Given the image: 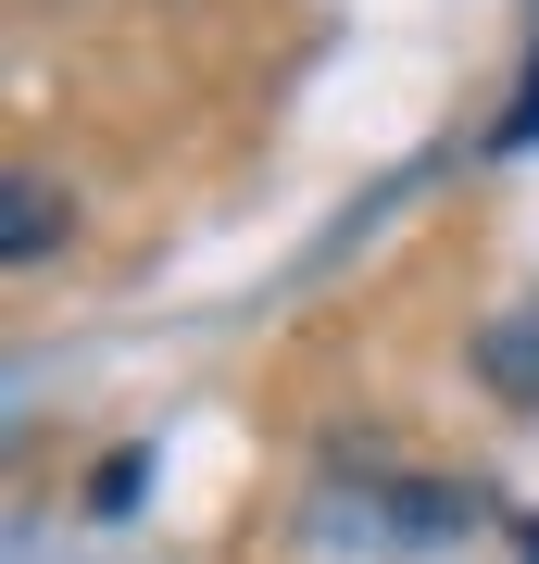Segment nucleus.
<instances>
[{"instance_id":"f257e3e1","label":"nucleus","mask_w":539,"mask_h":564,"mask_svg":"<svg viewBox=\"0 0 539 564\" xmlns=\"http://www.w3.org/2000/svg\"><path fill=\"white\" fill-rule=\"evenodd\" d=\"M477 377L502 389V402H539V302H515V314L477 339Z\"/></svg>"},{"instance_id":"f03ea898","label":"nucleus","mask_w":539,"mask_h":564,"mask_svg":"<svg viewBox=\"0 0 539 564\" xmlns=\"http://www.w3.org/2000/svg\"><path fill=\"white\" fill-rule=\"evenodd\" d=\"M51 239H63V202L39 176H13L0 188V263H51Z\"/></svg>"},{"instance_id":"7ed1b4c3","label":"nucleus","mask_w":539,"mask_h":564,"mask_svg":"<svg viewBox=\"0 0 539 564\" xmlns=\"http://www.w3.org/2000/svg\"><path fill=\"white\" fill-rule=\"evenodd\" d=\"M489 151H539V63H527V88H515V113H502Z\"/></svg>"},{"instance_id":"20e7f679","label":"nucleus","mask_w":539,"mask_h":564,"mask_svg":"<svg viewBox=\"0 0 539 564\" xmlns=\"http://www.w3.org/2000/svg\"><path fill=\"white\" fill-rule=\"evenodd\" d=\"M515 552H527V564H539V514H527V527H515Z\"/></svg>"}]
</instances>
